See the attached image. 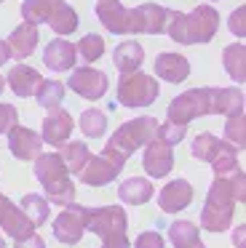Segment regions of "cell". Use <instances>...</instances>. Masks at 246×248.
<instances>
[{"label": "cell", "mask_w": 246, "mask_h": 248, "mask_svg": "<svg viewBox=\"0 0 246 248\" xmlns=\"http://www.w3.org/2000/svg\"><path fill=\"white\" fill-rule=\"evenodd\" d=\"M244 171H233L228 176H214L211 187L206 192V203L201 211V224L209 232H225L233 221L235 203H244Z\"/></svg>", "instance_id": "cell-1"}, {"label": "cell", "mask_w": 246, "mask_h": 248, "mask_svg": "<svg viewBox=\"0 0 246 248\" xmlns=\"http://www.w3.org/2000/svg\"><path fill=\"white\" fill-rule=\"evenodd\" d=\"M219 30V11L211 6H195L190 14L171 11L169 19V38L182 46H195V43H209Z\"/></svg>", "instance_id": "cell-2"}, {"label": "cell", "mask_w": 246, "mask_h": 248, "mask_svg": "<svg viewBox=\"0 0 246 248\" xmlns=\"http://www.w3.org/2000/svg\"><path fill=\"white\" fill-rule=\"evenodd\" d=\"M21 16L27 24H48L56 35H72L78 30V11L67 0H24Z\"/></svg>", "instance_id": "cell-3"}, {"label": "cell", "mask_w": 246, "mask_h": 248, "mask_svg": "<svg viewBox=\"0 0 246 248\" xmlns=\"http://www.w3.org/2000/svg\"><path fill=\"white\" fill-rule=\"evenodd\" d=\"M35 176L46 189L48 203H56V205L75 203V184L70 182V173L56 152H46V155L35 157Z\"/></svg>", "instance_id": "cell-4"}, {"label": "cell", "mask_w": 246, "mask_h": 248, "mask_svg": "<svg viewBox=\"0 0 246 248\" xmlns=\"http://www.w3.org/2000/svg\"><path fill=\"white\" fill-rule=\"evenodd\" d=\"M158 125L160 123L155 118H150V115H147V118H131V120H126V123H123L121 128L110 136V141L105 144V150H102V152H110V155H115V157L128 160V157H131L139 147H144L147 141H153Z\"/></svg>", "instance_id": "cell-5"}, {"label": "cell", "mask_w": 246, "mask_h": 248, "mask_svg": "<svg viewBox=\"0 0 246 248\" xmlns=\"http://www.w3.org/2000/svg\"><path fill=\"white\" fill-rule=\"evenodd\" d=\"M190 150L198 160L209 163L214 176H228V173L238 171V150L230 147L228 141L217 139L214 134H198L190 141Z\"/></svg>", "instance_id": "cell-6"}, {"label": "cell", "mask_w": 246, "mask_h": 248, "mask_svg": "<svg viewBox=\"0 0 246 248\" xmlns=\"http://www.w3.org/2000/svg\"><path fill=\"white\" fill-rule=\"evenodd\" d=\"M201 115H214L211 88H190V91L174 96L169 104V112H166V120L171 125H187Z\"/></svg>", "instance_id": "cell-7"}, {"label": "cell", "mask_w": 246, "mask_h": 248, "mask_svg": "<svg viewBox=\"0 0 246 248\" xmlns=\"http://www.w3.org/2000/svg\"><path fill=\"white\" fill-rule=\"evenodd\" d=\"M158 80L150 75H144V72H128V75H121V80H118V102L123 104V107H147V104H153L155 99H158Z\"/></svg>", "instance_id": "cell-8"}, {"label": "cell", "mask_w": 246, "mask_h": 248, "mask_svg": "<svg viewBox=\"0 0 246 248\" xmlns=\"http://www.w3.org/2000/svg\"><path fill=\"white\" fill-rule=\"evenodd\" d=\"M126 166L123 157H115L110 152H99V155H91L88 163L83 166V171L78 173V179L88 187H105V184H112L118 176H121V168Z\"/></svg>", "instance_id": "cell-9"}, {"label": "cell", "mask_w": 246, "mask_h": 248, "mask_svg": "<svg viewBox=\"0 0 246 248\" xmlns=\"http://www.w3.org/2000/svg\"><path fill=\"white\" fill-rule=\"evenodd\" d=\"M86 219H88V205H80V203L64 205V211L51 224L53 237L59 243H64V246H75L86 232Z\"/></svg>", "instance_id": "cell-10"}, {"label": "cell", "mask_w": 246, "mask_h": 248, "mask_svg": "<svg viewBox=\"0 0 246 248\" xmlns=\"http://www.w3.org/2000/svg\"><path fill=\"white\" fill-rule=\"evenodd\" d=\"M128 11H131V35H160L169 27L174 8H163L158 3H142Z\"/></svg>", "instance_id": "cell-11"}, {"label": "cell", "mask_w": 246, "mask_h": 248, "mask_svg": "<svg viewBox=\"0 0 246 248\" xmlns=\"http://www.w3.org/2000/svg\"><path fill=\"white\" fill-rule=\"evenodd\" d=\"M86 230L99 235V237L115 235V232H126L128 230V216H126V211H123V205H99V208H88Z\"/></svg>", "instance_id": "cell-12"}, {"label": "cell", "mask_w": 246, "mask_h": 248, "mask_svg": "<svg viewBox=\"0 0 246 248\" xmlns=\"http://www.w3.org/2000/svg\"><path fill=\"white\" fill-rule=\"evenodd\" d=\"M67 86L83 99H102L107 93V88H110V80H107V75L102 70L78 67V70H72V75L67 78Z\"/></svg>", "instance_id": "cell-13"}, {"label": "cell", "mask_w": 246, "mask_h": 248, "mask_svg": "<svg viewBox=\"0 0 246 248\" xmlns=\"http://www.w3.org/2000/svg\"><path fill=\"white\" fill-rule=\"evenodd\" d=\"M102 27L112 35H131V11L121 0H99L94 8Z\"/></svg>", "instance_id": "cell-14"}, {"label": "cell", "mask_w": 246, "mask_h": 248, "mask_svg": "<svg viewBox=\"0 0 246 248\" xmlns=\"http://www.w3.org/2000/svg\"><path fill=\"white\" fill-rule=\"evenodd\" d=\"M75 128V120L67 109L56 107V109H48L46 120H43V131H40V139L43 144H53V147H62L64 141L70 139Z\"/></svg>", "instance_id": "cell-15"}, {"label": "cell", "mask_w": 246, "mask_h": 248, "mask_svg": "<svg viewBox=\"0 0 246 248\" xmlns=\"http://www.w3.org/2000/svg\"><path fill=\"white\" fill-rule=\"evenodd\" d=\"M8 150H11V155L19 157V160H35L43 150V139H40V134H35L32 128L16 123L14 128L8 131Z\"/></svg>", "instance_id": "cell-16"}, {"label": "cell", "mask_w": 246, "mask_h": 248, "mask_svg": "<svg viewBox=\"0 0 246 248\" xmlns=\"http://www.w3.org/2000/svg\"><path fill=\"white\" fill-rule=\"evenodd\" d=\"M171 168H174V152H171V147L153 136V141L144 144V171L153 179H163L166 173H171Z\"/></svg>", "instance_id": "cell-17"}, {"label": "cell", "mask_w": 246, "mask_h": 248, "mask_svg": "<svg viewBox=\"0 0 246 248\" xmlns=\"http://www.w3.org/2000/svg\"><path fill=\"white\" fill-rule=\"evenodd\" d=\"M75 62H78L75 43H70V40H64V38H53L51 43L46 46V51H43V64H46L48 70H53V72L72 70Z\"/></svg>", "instance_id": "cell-18"}, {"label": "cell", "mask_w": 246, "mask_h": 248, "mask_svg": "<svg viewBox=\"0 0 246 248\" xmlns=\"http://www.w3.org/2000/svg\"><path fill=\"white\" fill-rule=\"evenodd\" d=\"M190 200H193V184L187 182V179H174V182H169L158 195V205L166 214H176V211L187 208Z\"/></svg>", "instance_id": "cell-19"}, {"label": "cell", "mask_w": 246, "mask_h": 248, "mask_svg": "<svg viewBox=\"0 0 246 248\" xmlns=\"http://www.w3.org/2000/svg\"><path fill=\"white\" fill-rule=\"evenodd\" d=\"M5 80H8L11 91L19 99H30V96H35L37 86L43 83V75L37 70H32V67H27V64H16V67H11Z\"/></svg>", "instance_id": "cell-20"}, {"label": "cell", "mask_w": 246, "mask_h": 248, "mask_svg": "<svg viewBox=\"0 0 246 248\" xmlns=\"http://www.w3.org/2000/svg\"><path fill=\"white\" fill-rule=\"evenodd\" d=\"M0 227H3V232L8 237H14V240H24V237L35 235V224H32V221L21 214L19 205H14V203H8L0 211Z\"/></svg>", "instance_id": "cell-21"}, {"label": "cell", "mask_w": 246, "mask_h": 248, "mask_svg": "<svg viewBox=\"0 0 246 248\" xmlns=\"http://www.w3.org/2000/svg\"><path fill=\"white\" fill-rule=\"evenodd\" d=\"M155 75L163 78L166 83H182L190 75V62L179 54L163 51L160 56H155Z\"/></svg>", "instance_id": "cell-22"}, {"label": "cell", "mask_w": 246, "mask_h": 248, "mask_svg": "<svg viewBox=\"0 0 246 248\" xmlns=\"http://www.w3.org/2000/svg\"><path fill=\"white\" fill-rule=\"evenodd\" d=\"M37 40H40V35H37L35 24L21 22L19 27H14V32L8 35V40H5V43H8V51H11V56H14V59H27V56L35 51Z\"/></svg>", "instance_id": "cell-23"}, {"label": "cell", "mask_w": 246, "mask_h": 248, "mask_svg": "<svg viewBox=\"0 0 246 248\" xmlns=\"http://www.w3.org/2000/svg\"><path fill=\"white\" fill-rule=\"evenodd\" d=\"M144 62V51L137 40H123L118 43L115 54H112V64L118 67L121 75H128V72H137Z\"/></svg>", "instance_id": "cell-24"}, {"label": "cell", "mask_w": 246, "mask_h": 248, "mask_svg": "<svg viewBox=\"0 0 246 248\" xmlns=\"http://www.w3.org/2000/svg\"><path fill=\"white\" fill-rule=\"evenodd\" d=\"M214 96V115L238 118L244 115V91L241 88H211Z\"/></svg>", "instance_id": "cell-25"}, {"label": "cell", "mask_w": 246, "mask_h": 248, "mask_svg": "<svg viewBox=\"0 0 246 248\" xmlns=\"http://www.w3.org/2000/svg\"><path fill=\"white\" fill-rule=\"evenodd\" d=\"M118 198L126 205H144L153 198V184L142 176H128L126 182H121V187H118Z\"/></svg>", "instance_id": "cell-26"}, {"label": "cell", "mask_w": 246, "mask_h": 248, "mask_svg": "<svg viewBox=\"0 0 246 248\" xmlns=\"http://www.w3.org/2000/svg\"><path fill=\"white\" fill-rule=\"evenodd\" d=\"M56 155L62 157L67 173L78 176V173L83 171V166L88 163L91 152H88V144H86V141H64L62 147H56Z\"/></svg>", "instance_id": "cell-27"}, {"label": "cell", "mask_w": 246, "mask_h": 248, "mask_svg": "<svg viewBox=\"0 0 246 248\" xmlns=\"http://www.w3.org/2000/svg\"><path fill=\"white\" fill-rule=\"evenodd\" d=\"M169 240L174 248H206L201 243L198 227L193 221H171L169 224Z\"/></svg>", "instance_id": "cell-28"}, {"label": "cell", "mask_w": 246, "mask_h": 248, "mask_svg": "<svg viewBox=\"0 0 246 248\" xmlns=\"http://www.w3.org/2000/svg\"><path fill=\"white\" fill-rule=\"evenodd\" d=\"M222 67L235 83L246 80V48H244V43H233L222 51Z\"/></svg>", "instance_id": "cell-29"}, {"label": "cell", "mask_w": 246, "mask_h": 248, "mask_svg": "<svg viewBox=\"0 0 246 248\" xmlns=\"http://www.w3.org/2000/svg\"><path fill=\"white\" fill-rule=\"evenodd\" d=\"M19 208L21 214L27 216V219L35 224V230L40 224H46L48 221V214H51V205H48V200L43 198V195H35V192H27L24 198L19 200Z\"/></svg>", "instance_id": "cell-30"}, {"label": "cell", "mask_w": 246, "mask_h": 248, "mask_svg": "<svg viewBox=\"0 0 246 248\" xmlns=\"http://www.w3.org/2000/svg\"><path fill=\"white\" fill-rule=\"evenodd\" d=\"M80 131H83V136H88V139H99V136H105L107 131V115L99 112V109H83L80 112Z\"/></svg>", "instance_id": "cell-31"}, {"label": "cell", "mask_w": 246, "mask_h": 248, "mask_svg": "<svg viewBox=\"0 0 246 248\" xmlns=\"http://www.w3.org/2000/svg\"><path fill=\"white\" fill-rule=\"evenodd\" d=\"M35 99H37V104H40V107L56 109L59 104H62V99H64V83H59V80H43L40 86H37V91H35Z\"/></svg>", "instance_id": "cell-32"}, {"label": "cell", "mask_w": 246, "mask_h": 248, "mask_svg": "<svg viewBox=\"0 0 246 248\" xmlns=\"http://www.w3.org/2000/svg\"><path fill=\"white\" fill-rule=\"evenodd\" d=\"M75 51L80 54V59L86 64H91V62L102 59V54H105V38L102 35H83L75 46Z\"/></svg>", "instance_id": "cell-33"}, {"label": "cell", "mask_w": 246, "mask_h": 248, "mask_svg": "<svg viewBox=\"0 0 246 248\" xmlns=\"http://www.w3.org/2000/svg\"><path fill=\"white\" fill-rule=\"evenodd\" d=\"M225 141H228L230 147H235L238 152L246 147V120H244V115L228 118V123H225Z\"/></svg>", "instance_id": "cell-34"}, {"label": "cell", "mask_w": 246, "mask_h": 248, "mask_svg": "<svg viewBox=\"0 0 246 248\" xmlns=\"http://www.w3.org/2000/svg\"><path fill=\"white\" fill-rule=\"evenodd\" d=\"M185 131H187V125H171V123H163V125H158V131H155V139H160L163 144L174 147V144H179V141L185 139Z\"/></svg>", "instance_id": "cell-35"}, {"label": "cell", "mask_w": 246, "mask_h": 248, "mask_svg": "<svg viewBox=\"0 0 246 248\" xmlns=\"http://www.w3.org/2000/svg\"><path fill=\"white\" fill-rule=\"evenodd\" d=\"M16 120H19V112L14 104H0V134H8L16 125Z\"/></svg>", "instance_id": "cell-36"}, {"label": "cell", "mask_w": 246, "mask_h": 248, "mask_svg": "<svg viewBox=\"0 0 246 248\" xmlns=\"http://www.w3.org/2000/svg\"><path fill=\"white\" fill-rule=\"evenodd\" d=\"M228 27L233 30V35H238V38H244V35H246V8L244 6H238L233 14H230Z\"/></svg>", "instance_id": "cell-37"}, {"label": "cell", "mask_w": 246, "mask_h": 248, "mask_svg": "<svg viewBox=\"0 0 246 248\" xmlns=\"http://www.w3.org/2000/svg\"><path fill=\"white\" fill-rule=\"evenodd\" d=\"M134 248H166V246H163V237H160L158 232L147 230V232H142V235L137 237Z\"/></svg>", "instance_id": "cell-38"}, {"label": "cell", "mask_w": 246, "mask_h": 248, "mask_svg": "<svg viewBox=\"0 0 246 248\" xmlns=\"http://www.w3.org/2000/svg\"><path fill=\"white\" fill-rule=\"evenodd\" d=\"M102 248H128V235L126 232H115V235L102 237Z\"/></svg>", "instance_id": "cell-39"}, {"label": "cell", "mask_w": 246, "mask_h": 248, "mask_svg": "<svg viewBox=\"0 0 246 248\" xmlns=\"http://www.w3.org/2000/svg\"><path fill=\"white\" fill-rule=\"evenodd\" d=\"M14 248H46V240H43V237L35 232V235L24 237V240H16Z\"/></svg>", "instance_id": "cell-40"}, {"label": "cell", "mask_w": 246, "mask_h": 248, "mask_svg": "<svg viewBox=\"0 0 246 248\" xmlns=\"http://www.w3.org/2000/svg\"><path fill=\"white\" fill-rule=\"evenodd\" d=\"M11 59V51H8V43L5 40H0V64H5V62Z\"/></svg>", "instance_id": "cell-41"}, {"label": "cell", "mask_w": 246, "mask_h": 248, "mask_svg": "<svg viewBox=\"0 0 246 248\" xmlns=\"http://www.w3.org/2000/svg\"><path fill=\"white\" fill-rule=\"evenodd\" d=\"M8 203H11V200H8V198H5V195H3V192H0V211H3V208H5V205H8Z\"/></svg>", "instance_id": "cell-42"}, {"label": "cell", "mask_w": 246, "mask_h": 248, "mask_svg": "<svg viewBox=\"0 0 246 248\" xmlns=\"http://www.w3.org/2000/svg\"><path fill=\"white\" fill-rule=\"evenodd\" d=\"M3 86H5V78L0 75V93H3Z\"/></svg>", "instance_id": "cell-43"}, {"label": "cell", "mask_w": 246, "mask_h": 248, "mask_svg": "<svg viewBox=\"0 0 246 248\" xmlns=\"http://www.w3.org/2000/svg\"><path fill=\"white\" fill-rule=\"evenodd\" d=\"M0 248H5V240H3V237H0Z\"/></svg>", "instance_id": "cell-44"}]
</instances>
